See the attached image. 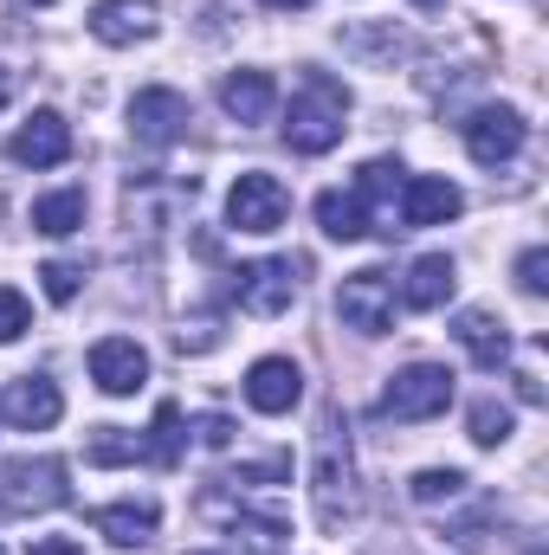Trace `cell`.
<instances>
[{
  "mask_svg": "<svg viewBox=\"0 0 549 555\" xmlns=\"http://www.w3.org/2000/svg\"><path fill=\"white\" fill-rule=\"evenodd\" d=\"M310 498H317V524L323 530H349L362 517V485H356V452H349V426L343 414L317 420V465H310Z\"/></svg>",
  "mask_w": 549,
  "mask_h": 555,
  "instance_id": "6da1fadb",
  "label": "cell"
},
{
  "mask_svg": "<svg viewBox=\"0 0 549 555\" xmlns=\"http://www.w3.org/2000/svg\"><path fill=\"white\" fill-rule=\"evenodd\" d=\"M343 130H349V91L330 72H304L291 91V111H284V142L297 155H330Z\"/></svg>",
  "mask_w": 549,
  "mask_h": 555,
  "instance_id": "7a4b0ae2",
  "label": "cell"
},
{
  "mask_svg": "<svg viewBox=\"0 0 549 555\" xmlns=\"http://www.w3.org/2000/svg\"><path fill=\"white\" fill-rule=\"evenodd\" d=\"M452 369H439V362H408L388 388H382V420H395V426H413V420H439L452 408Z\"/></svg>",
  "mask_w": 549,
  "mask_h": 555,
  "instance_id": "3957f363",
  "label": "cell"
},
{
  "mask_svg": "<svg viewBox=\"0 0 549 555\" xmlns=\"http://www.w3.org/2000/svg\"><path fill=\"white\" fill-rule=\"evenodd\" d=\"M395 304H401V291H395V278L382 272V266L349 272L343 291H336V317H343L356 336H388V330H395Z\"/></svg>",
  "mask_w": 549,
  "mask_h": 555,
  "instance_id": "277c9868",
  "label": "cell"
},
{
  "mask_svg": "<svg viewBox=\"0 0 549 555\" xmlns=\"http://www.w3.org/2000/svg\"><path fill=\"white\" fill-rule=\"evenodd\" d=\"M65 498H72V485H65V465L59 459H13V465H0V517L59 511Z\"/></svg>",
  "mask_w": 549,
  "mask_h": 555,
  "instance_id": "5b68a950",
  "label": "cell"
},
{
  "mask_svg": "<svg viewBox=\"0 0 549 555\" xmlns=\"http://www.w3.org/2000/svg\"><path fill=\"white\" fill-rule=\"evenodd\" d=\"M284 214H291V188L266 168H246L227 194V227H240V233H278Z\"/></svg>",
  "mask_w": 549,
  "mask_h": 555,
  "instance_id": "8992f818",
  "label": "cell"
},
{
  "mask_svg": "<svg viewBox=\"0 0 549 555\" xmlns=\"http://www.w3.org/2000/svg\"><path fill=\"white\" fill-rule=\"evenodd\" d=\"M291 297H297L291 259H259V266H240V272H233V304L253 310V317H284Z\"/></svg>",
  "mask_w": 549,
  "mask_h": 555,
  "instance_id": "52a82bcc",
  "label": "cell"
},
{
  "mask_svg": "<svg viewBox=\"0 0 549 555\" xmlns=\"http://www.w3.org/2000/svg\"><path fill=\"white\" fill-rule=\"evenodd\" d=\"M524 117L511 111V104H491V111H472L465 117V149H472V162L478 168H498V162H511L518 149H524Z\"/></svg>",
  "mask_w": 549,
  "mask_h": 555,
  "instance_id": "ba28073f",
  "label": "cell"
},
{
  "mask_svg": "<svg viewBox=\"0 0 549 555\" xmlns=\"http://www.w3.org/2000/svg\"><path fill=\"white\" fill-rule=\"evenodd\" d=\"M91 382H98L104 395H137L142 382H149V349H142L137 336H104V343H91Z\"/></svg>",
  "mask_w": 549,
  "mask_h": 555,
  "instance_id": "9c48e42d",
  "label": "cell"
},
{
  "mask_svg": "<svg viewBox=\"0 0 549 555\" xmlns=\"http://www.w3.org/2000/svg\"><path fill=\"white\" fill-rule=\"evenodd\" d=\"M130 130H137V142H149V149L181 142V137H188V98H181V91H168V85L137 91V104H130Z\"/></svg>",
  "mask_w": 549,
  "mask_h": 555,
  "instance_id": "30bf717a",
  "label": "cell"
},
{
  "mask_svg": "<svg viewBox=\"0 0 549 555\" xmlns=\"http://www.w3.org/2000/svg\"><path fill=\"white\" fill-rule=\"evenodd\" d=\"M7 155H13L20 168H59V162L72 155V124H65L59 111H33V117L13 130Z\"/></svg>",
  "mask_w": 549,
  "mask_h": 555,
  "instance_id": "8fae6325",
  "label": "cell"
},
{
  "mask_svg": "<svg viewBox=\"0 0 549 555\" xmlns=\"http://www.w3.org/2000/svg\"><path fill=\"white\" fill-rule=\"evenodd\" d=\"M459 207H465V194L446 175H413V181H401V233L408 227H446V220H459Z\"/></svg>",
  "mask_w": 549,
  "mask_h": 555,
  "instance_id": "7c38bea8",
  "label": "cell"
},
{
  "mask_svg": "<svg viewBox=\"0 0 549 555\" xmlns=\"http://www.w3.org/2000/svg\"><path fill=\"white\" fill-rule=\"evenodd\" d=\"M246 401H253L259 414H291V408L304 401V369H297L291 356L253 362V369H246Z\"/></svg>",
  "mask_w": 549,
  "mask_h": 555,
  "instance_id": "4fadbf2b",
  "label": "cell"
},
{
  "mask_svg": "<svg viewBox=\"0 0 549 555\" xmlns=\"http://www.w3.org/2000/svg\"><path fill=\"white\" fill-rule=\"evenodd\" d=\"M0 414L13 420L20 433H46L52 420L65 414V395H59V382H46V375H20L13 395L0 401Z\"/></svg>",
  "mask_w": 549,
  "mask_h": 555,
  "instance_id": "5bb4252c",
  "label": "cell"
},
{
  "mask_svg": "<svg viewBox=\"0 0 549 555\" xmlns=\"http://www.w3.org/2000/svg\"><path fill=\"white\" fill-rule=\"evenodd\" d=\"M356 201H362V214H369V233L382 227V233H401L395 227V194H401V162H362V175H356V188H349Z\"/></svg>",
  "mask_w": 549,
  "mask_h": 555,
  "instance_id": "9a60e30c",
  "label": "cell"
},
{
  "mask_svg": "<svg viewBox=\"0 0 549 555\" xmlns=\"http://www.w3.org/2000/svg\"><path fill=\"white\" fill-rule=\"evenodd\" d=\"M452 336H459V349H465L485 375H498V369L511 362V336H505V323H498L491 310H459Z\"/></svg>",
  "mask_w": 549,
  "mask_h": 555,
  "instance_id": "2e32d148",
  "label": "cell"
},
{
  "mask_svg": "<svg viewBox=\"0 0 549 555\" xmlns=\"http://www.w3.org/2000/svg\"><path fill=\"white\" fill-rule=\"evenodd\" d=\"M220 111H227L233 124H266L278 111V85L266 72H227V78H220Z\"/></svg>",
  "mask_w": 549,
  "mask_h": 555,
  "instance_id": "e0dca14e",
  "label": "cell"
},
{
  "mask_svg": "<svg viewBox=\"0 0 549 555\" xmlns=\"http://www.w3.org/2000/svg\"><path fill=\"white\" fill-rule=\"evenodd\" d=\"M91 33L104 46H137L155 33V0H98L91 7Z\"/></svg>",
  "mask_w": 549,
  "mask_h": 555,
  "instance_id": "ac0fdd59",
  "label": "cell"
},
{
  "mask_svg": "<svg viewBox=\"0 0 549 555\" xmlns=\"http://www.w3.org/2000/svg\"><path fill=\"white\" fill-rule=\"evenodd\" d=\"M452 284H459L452 259H446V253H426V259H413L408 278H401V304H408V310H439V304L452 297Z\"/></svg>",
  "mask_w": 549,
  "mask_h": 555,
  "instance_id": "d6986e66",
  "label": "cell"
},
{
  "mask_svg": "<svg viewBox=\"0 0 549 555\" xmlns=\"http://www.w3.org/2000/svg\"><path fill=\"white\" fill-rule=\"evenodd\" d=\"M91 530L104 537V543H117V550H142L149 537H155V504H104L98 517H91Z\"/></svg>",
  "mask_w": 549,
  "mask_h": 555,
  "instance_id": "ffe728a7",
  "label": "cell"
},
{
  "mask_svg": "<svg viewBox=\"0 0 549 555\" xmlns=\"http://www.w3.org/2000/svg\"><path fill=\"white\" fill-rule=\"evenodd\" d=\"M317 227L330 233V240H362L369 233V214H362V201L356 194H343V188H330V194H317Z\"/></svg>",
  "mask_w": 549,
  "mask_h": 555,
  "instance_id": "44dd1931",
  "label": "cell"
},
{
  "mask_svg": "<svg viewBox=\"0 0 549 555\" xmlns=\"http://www.w3.org/2000/svg\"><path fill=\"white\" fill-rule=\"evenodd\" d=\"M33 227H39V233H52V240L78 233V227H85V188H59V194L33 201Z\"/></svg>",
  "mask_w": 549,
  "mask_h": 555,
  "instance_id": "7402d4cb",
  "label": "cell"
},
{
  "mask_svg": "<svg viewBox=\"0 0 549 555\" xmlns=\"http://www.w3.org/2000/svg\"><path fill=\"white\" fill-rule=\"evenodd\" d=\"M181 459V408L175 401H162L155 408V426H149V439H142V465H175Z\"/></svg>",
  "mask_w": 549,
  "mask_h": 555,
  "instance_id": "603a6c76",
  "label": "cell"
},
{
  "mask_svg": "<svg viewBox=\"0 0 549 555\" xmlns=\"http://www.w3.org/2000/svg\"><path fill=\"white\" fill-rule=\"evenodd\" d=\"M137 459H142L137 433H124V426H98V439H91V465H137Z\"/></svg>",
  "mask_w": 549,
  "mask_h": 555,
  "instance_id": "cb8c5ba5",
  "label": "cell"
},
{
  "mask_svg": "<svg viewBox=\"0 0 549 555\" xmlns=\"http://www.w3.org/2000/svg\"><path fill=\"white\" fill-rule=\"evenodd\" d=\"M408 498L413 504H452V498H465V472H452V465L446 472H420L408 485Z\"/></svg>",
  "mask_w": 549,
  "mask_h": 555,
  "instance_id": "d4e9b609",
  "label": "cell"
},
{
  "mask_svg": "<svg viewBox=\"0 0 549 555\" xmlns=\"http://www.w3.org/2000/svg\"><path fill=\"white\" fill-rule=\"evenodd\" d=\"M472 439L478 446H505L511 439V408L505 401H472Z\"/></svg>",
  "mask_w": 549,
  "mask_h": 555,
  "instance_id": "484cf974",
  "label": "cell"
},
{
  "mask_svg": "<svg viewBox=\"0 0 549 555\" xmlns=\"http://www.w3.org/2000/svg\"><path fill=\"white\" fill-rule=\"evenodd\" d=\"M26 330H33V304L13 284H0V343H20Z\"/></svg>",
  "mask_w": 549,
  "mask_h": 555,
  "instance_id": "4316f807",
  "label": "cell"
},
{
  "mask_svg": "<svg viewBox=\"0 0 549 555\" xmlns=\"http://www.w3.org/2000/svg\"><path fill=\"white\" fill-rule=\"evenodd\" d=\"M39 278H46V297H52V304H72V297L85 291V266H65V259L39 266Z\"/></svg>",
  "mask_w": 549,
  "mask_h": 555,
  "instance_id": "83f0119b",
  "label": "cell"
},
{
  "mask_svg": "<svg viewBox=\"0 0 549 555\" xmlns=\"http://www.w3.org/2000/svg\"><path fill=\"white\" fill-rule=\"evenodd\" d=\"M518 284H524L531 297H544V291H549V253H544V246H531V253L518 259Z\"/></svg>",
  "mask_w": 549,
  "mask_h": 555,
  "instance_id": "f1b7e54d",
  "label": "cell"
},
{
  "mask_svg": "<svg viewBox=\"0 0 549 555\" xmlns=\"http://www.w3.org/2000/svg\"><path fill=\"white\" fill-rule=\"evenodd\" d=\"M194 433H201V446H214V452H227V446H233V420H227V414H201V420H194Z\"/></svg>",
  "mask_w": 549,
  "mask_h": 555,
  "instance_id": "f546056e",
  "label": "cell"
},
{
  "mask_svg": "<svg viewBox=\"0 0 549 555\" xmlns=\"http://www.w3.org/2000/svg\"><path fill=\"white\" fill-rule=\"evenodd\" d=\"M26 555H78V537H46V543H33Z\"/></svg>",
  "mask_w": 549,
  "mask_h": 555,
  "instance_id": "4dcf8cb0",
  "label": "cell"
},
{
  "mask_svg": "<svg viewBox=\"0 0 549 555\" xmlns=\"http://www.w3.org/2000/svg\"><path fill=\"white\" fill-rule=\"evenodd\" d=\"M13 91H20V72H7V65H0V111L13 104Z\"/></svg>",
  "mask_w": 549,
  "mask_h": 555,
  "instance_id": "1f68e13d",
  "label": "cell"
},
{
  "mask_svg": "<svg viewBox=\"0 0 549 555\" xmlns=\"http://www.w3.org/2000/svg\"><path fill=\"white\" fill-rule=\"evenodd\" d=\"M266 7H278V13H304L310 0H266Z\"/></svg>",
  "mask_w": 549,
  "mask_h": 555,
  "instance_id": "d6a6232c",
  "label": "cell"
},
{
  "mask_svg": "<svg viewBox=\"0 0 549 555\" xmlns=\"http://www.w3.org/2000/svg\"><path fill=\"white\" fill-rule=\"evenodd\" d=\"M413 7H439V0H413Z\"/></svg>",
  "mask_w": 549,
  "mask_h": 555,
  "instance_id": "836d02e7",
  "label": "cell"
},
{
  "mask_svg": "<svg viewBox=\"0 0 549 555\" xmlns=\"http://www.w3.org/2000/svg\"><path fill=\"white\" fill-rule=\"evenodd\" d=\"M33 7H52V0H33Z\"/></svg>",
  "mask_w": 549,
  "mask_h": 555,
  "instance_id": "e575fe53",
  "label": "cell"
},
{
  "mask_svg": "<svg viewBox=\"0 0 549 555\" xmlns=\"http://www.w3.org/2000/svg\"><path fill=\"white\" fill-rule=\"evenodd\" d=\"M0 555H7V550H0Z\"/></svg>",
  "mask_w": 549,
  "mask_h": 555,
  "instance_id": "d590c367",
  "label": "cell"
}]
</instances>
